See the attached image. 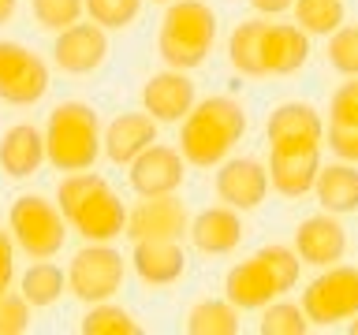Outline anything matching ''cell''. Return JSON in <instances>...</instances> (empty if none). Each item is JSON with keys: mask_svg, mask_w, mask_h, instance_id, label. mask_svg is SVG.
Wrapping results in <instances>:
<instances>
[{"mask_svg": "<svg viewBox=\"0 0 358 335\" xmlns=\"http://www.w3.org/2000/svg\"><path fill=\"white\" fill-rule=\"evenodd\" d=\"M56 205H60L67 228L78 231L86 242H112L127 228V205L94 168L67 172L56 186Z\"/></svg>", "mask_w": 358, "mask_h": 335, "instance_id": "1", "label": "cell"}, {"mask_svg": "<svg viewBox=\"0 0 358 335\" xmlns=\"http://www.w3.org/2000/svg\"><path fill=\"white\" fill-rule=\"evenodd\" d=\"M179 127V153L194 168H217L246 134V108L235 97L194 100Z\"/></svg>", "mask_w": 358, "mask_h": 335, "instance_id": "2", "label": "cell"}, {"mask_svg": "<svg viewBox=\"0 0 358 335\" xmlns=\"http://www.w3.org/2000/svg\"><path fill=\"white\" fill-rule=\"evenodd\" d=\"M299 253L291 246H265L254 257L231 265L224 276V298L235 309H265L273 298L287 295L299 283Z\"/></svg>", "mask_w": 358, "mask_h": 335, "instance_id": "3", "label": "cell"}, {"mask_svg": "<svg viewBox=\"0 0 358 335\" xmlns=\"http://www.w3.org/2000/svg\"><path fill=\"white\" fill-rule=\"evenodd\" d=\"M101 156V116L86 100H64L45 123V161L56 172H86Z\"/></svg>", "mask_w": 358, "mask_h": 335, "instance_id": "4", "label": "cell"}, {"mask_svg": "<svg viewBox=\"0 0 358 335\" xmlns=\"http://www.w3.org/2000/svg\"><path fill=\"white\" fill-rule=\"evenodd\" d=\"M217 41V15L206 0H172L161 19L157 52L176 71H194L209 60Z\"/></svg>", "mask_w": 358, "mask_h": 335, "instance_id": "5", "label": "cell"}, {"mask_svg": "<svg viewBox=\"0 0 358 335\" xmlns=\"http://www.w3.org/2000/svg\"><path fill=\"white\" fill-rule=\"evenodd\" d=\"M8 231L22 253H30L34 261L41 257H56L67 242V220L56 201L41 194H22L11 201L8 212Z\"/></svg>", "mask_w": 358, "mask_h": 335, "instance_id": "6", "label": "cell"}, {"mask_svg": "<svg viewBox=\"0 0 358 335\" xmlns=\"http://www.w3.org/2000/svg\"><path fill=\"white\" fill-rule=\"evenodd\" d=\"M123 276H127V257L120 250H112L108 242H86L67 265V290L78 302L94 306L116 295L123 287Z\"/></svg>", "mask_w": 358, "mask_h": 335, "instance_id": "7", "label": "cell"}, {"mask_svg": "<svg viewBox=\"0 0 358 335\" xmlns=\"http://www.w3.org/2000/svg\"><path fill=\"white\" fill-rule=\"evenodd\" d=\"M302 313L317 328H332L358 313V268L329 265L313 283L302 290Z\"/></svg>", "mask_w": 358, "mask_h": 335, "instance_id": "8", "label": "cell"}, {"mask_svg": "<svg viewBox=\"0 0 358 335\" xmlns=\"http://www.w3.org/2000/svg\"><path fill=\"white\" fill-rule=\"evenodd\" d=\"M49 94V67L19 41H0V100L38 105Z\"/></svg>", "mask_w": 358, "mask_h": 335, "instance_id": "9", "label": "cell"}, {"mask_svg": "<svg viewBox=\"0 0 358 335\" xmlns=\"http://www.w3.org/2000/svg\"><path fill=\"white\" fill-rule=\"evenodd\" d=\"M131 172H127V179H131V190L138 198H161V194H176L179 186H183V168H187V161H183V153L179 149H172V145H150V149H142L134 161L127 164Z\"/></svg>", "mask_w": 358, "mask_h": 335, "instance_id": "10", "label": "cell"}, {"mask_svg": "<svg viewBox=\"0 0 358 335\" xmlns=\"http://www.w3.org/2000/svg\"><path fill=\"white\" fill-rule=\"evenodd\" d=\"M190 228V212L176 194H161V198H142V205H134L127 212V234L131 242L142 239H183Z\"/></svg>", "mask_w": 358, "mask_h": 335, "instance_id": "11", "label": "cell"}, {"mask_svg": "<svg viewBox=\"0 0 358 335\" xmlns=\"http://www.w3.org/2000/svg\"><path fill=\"white\" fill-rule=\"evenodd\" d=\"M52 60L67 75L97 71V67L108 60V34H105V27H97L94 19H90V22H71L67 30L56 34Z\"/></svg>", "mask_w": 358, "mask_h": 335, "instance_id": "12", "label": "cell"}, {"mask_svg": "<svg viewBox=\"0 0 358 335\" xmlns=\"http://www.w3.org/2000/svg\"><path fill=\"white\" fill-rule=\"evenodd\" d=\"M268 194V172L254 156H224L217 164V198L231 209H257Z\"/></svg>", "mask_w": 358, "mask_h": 335, "instance_id": "13", "label": "cell"}, {"mask_svg": "<svg viewBox=\"0 0 358 335\" xmlns=\"http://www.w3.org/2000/svg\"><path fill=\"white\" fill-rule=\"evenodd\" d=\"M321 142H324V123L302 100H287L268 116V149L302 153V149H321Z\"/></svg>", "mask_w": 358, "mask_h": 335, "instance_id": "14", "label": "cell"}, {"mask_svg": "<svg viewBox=\"0 0 358 335\" xmlns=\"http://www.w3.org/2000/svg\"><path fill=\"white\" fill-rule=\"evenodd\" d=\"M194 100H198V94H194L190 75L176 71V67L150 75V82L142 86V108L150 112L157 123H179L190 108H194Z\"/></svg>", "mask_w": 358, "mask_h": 335, "instance_id": "15", "label": "cell"}, {"mask_svg": "<svg viewBox=\"0 0 358 335\" xmlns=\"http://www.w3.org/2000/svg\"><path fill=\"white\" fill-rule=\"evenodd\" d=\"M295 253H299L302 265H313V268H329L336 261H343V253H347L343 223L336 220L332 212L306 216L295 231Z\"/></svg>", "mask_w": 358, "mask_h": 335, "instance_id": "16", "label": "cell"}, {"mask_svg": "<svg viewBox=\"0 0 358 335\" xmlns=\"http://www.w3.org/2000/svg\"><path fill=\"white\" fill-rule=\"evenodd\" d=\"M157 142V119L150 112H123L101 131V153L108 156L112 164L127 168L142 149H150Z\"/></svg>", "mask_w": 358, "mask_h": 335, "instance_id": "17", "label": "cell"}, {"mask_svg": "<svg viewBox=\"0 0 358 335\" xmlns=\"http://www.w3.org/2000/svg\"><path fill=\"white\" fill-rule=\"evenodd\" d=\"M131 268L142 283L150 287H168L187 272V253L176 239H142L131 250Z\"/></svg>", "mask_w": 358, "mask_h": 335, "instance_id": "18", "label": "cell"}, {"mask_svg": "<svg viewBox=\"0 0 358 335\" xmlns=\"http://www.w3.org/2000/svg\"><path fill=\"white\" fill-rule=\"evenodd\" d=\"M310 60V34L295 22H268L262 38V64L265 75H295Z\"/></svg>", "mask_w": 358, "mask_h": 335, "instance_id": "19", "label": "cell"}, {"mask_svg": "<svg viewBox=\"0 0 358 335\" xmlns=\"http://www.w3.org/2000/svg\"><path fill=\"white\" fill-rule=\"evenodd\" d=\"M190 242L198 246L201 253H231L235 246L243 242V220H239V209L231 205H213V209H201L194 220H190Z\"/></svg>", "mask_w": 358, "mask_h": 335, "instance_id": "20", "label": "cell"}, {"mask_svg": "<svg viewBox=\"0 0 358 335\" xmlns=\"http://www.w3.org/2000/svg\"><path fill=\"white\" fill-rule=\"evenodd\" d=\"M268 183L284 198H302L313 190V179L321 172V149H302V153H268Z\"/></svg>", "mask_w": 358, "mask_h": 335, "instance_id": "21", "label": "cell"}, {"mask_svg": "<svg viewBox=\"0 0 358 335\" xmlns=\"http://www.w3.org/2000/svg\"><path fill=\"white\" fill-rule=\"evenodd\" d=\"M45 164V134L34 123H15L0 138V172L8 179H30Z\"/></svg>", "mask_w": 358, "mask_h": 335, "instance_id": "22", "label": "cell"}, {"mask_svg": "<svg viewBox=\"0 0 358 335\" xmlns=\"http://www.w3.org/2000/svg\"><path fill=\"white\" fill-rule=\"evenodd\" d=\"M313 194H317L321 209L332 212V216L358 212V168L347 161L321 168L317 179H313Z\"/></svg>", "mask_w": 358, "mask_h": 335, "instance_id": "23", "label": "cell"}, {"mask_svg": "<svg viewBox=\"0 0 358 335\" xmlns=\"http://www.w3.org/2000/svg\"><path fill=\"white\" fill-rule=\"evenodd\" d=\"M265 27L268 19H246L231 30L228 38V64L235 67L239 75L246 78H262L265 75V64H262V38H265Z\"/></svg>", "mask_w": 358, "mask_h": 335, "instance_id": "24", "label": "cell"}, {"mask_svg": "<svg viewBox=\"0 0 358 335\" xmlns=\"http://www.w3.org/2000/svg\"><path fill=\"white\" fill-rule=\"evenodd\" d=\"M19 295L30 302V309H45L52 306V302H60V295L67 290V272L64 268H56L49 257H41L38 265H30L27 272L19 279Z\"/></svg>", "mask_w": 358, "mask_h": 335, "instance_id": "25", "label": "cell"}, {"mask_svg": "<svg viewBox=\"0 0 358 335\" xmlns=\"http://www.w3.org/2000/svg\"><path fill=\"white\" fill-rule=\"evenodd\" d=\"M190 335H239V309L228 298H206L187 313Z\"/></svg>", "mask_w": 358, "mask_h": 335, "instance_id": "26", "label": "cell"}, {"mask_svg": "<svg viewBox=\"0 0 358 335\" xmlns=\"http://www.w3.org/2000/svg\"><path fill=\"white\" fill-rule=\"evenodd\" d=\"M291 11H295V27L317 38H329L343 27V0H295Z\"/></svg>", "mask_w": 358, "mask_h": 335, "instance_id": "27", "label": "cell"}, {"mask_svg": "<svg viewBox=\"0 0 358 335\" xmlns=\"http://www.w3.org/2000/svg\"><path fill=\"white\" fill-rule=\"evenodd\" d=\"M78 332L83 335H138L142 328H138V320H134L127 309L108 306V302H94V309L83 317Z\"/></svg>", "mask_w": 358, "mask_h": 335, "instance_id": "28", "label": "cell"}, {"mask_svg": "<svg viewBox=\"0 0 358 335\" xmlns=\"http://www.w3.org/2000/svg\"><path fill=\"white\" fill-rule=\"evenodd\" d=\"M310 332V320L302 306L295 302H268L265 306V317H262V335H306Z\"/></svg>", "mask_w": 358, "mask_h": 335, "instance_id": "29", "label": "cell"}, {"mask_svg": "<svg viewBox=\"0 0 358 335\" xmlns=\"http://www.w3.org/2000/svg\"><path fill=\"white\" fill-rule=\"evenodd\" d=\"M86 15L105 30H123L138 19L142 11V0H83Z\"/></svg>", "mask_w": 358, "mask_h": 335, "instance_id": "30", "label": "cell"}, {"mask_svg": "<svg viewBox=\"0 0 358 335\" xmlns=\"http://www.w3.org/2000/svg\"><path fill=\"white\" fill-rule=\"evenodd\" d=\"M30 11H34V19H38V27L41 30H52V34H60L67 30L71 22L83 19V0H30Z\"/></svg>", "mask_w": 358, "mask_h": 335, "instance_id": "31", "label": "cell"}, {"mask_svg": "<svg viewBox=\"0 0 358 335\" xmlns=\"http://www.w3.org/2000/svg\"><path fill=\"white\" fill-rule=\"evenodd\" d=\"M329 64L340 75H358V27H340L329 34Z\"/></svg>", "mask_w": 358, "mask_h": 335, "instance_id": "32", "label": "cell"}, {"mask_svg": "<svg viewBox=\"0 0 358 335\" xmlns=\"http://www.w3.org/2000/svg\"><path fill=\"white\" fill-rule=\"evenodd\" d=\"M30 328V302L22 295H0V335H22Z\"/></svg>", "mask_w": 358, "mask_h": 335, "instance_id": "33", "label": "cell"}, {"mask_svg": "<svg viewBox=\"0 0 358 335\" xmlns=\"http://www.w3.org/2000/svg\"><path fill=\"white\" fill-rule=\"evenodd\" d=\"M329 123H336V127H358V75H355V82H343L332 94Z\"/></svg>", "mask_w": 358, "mask_h": 335, "instance_id": "34", "label": "cell"}, {"mask_svg": "<svg viewBox=\"0 0 358 335\" xmlns=\"http://www.w3.org/2000/svg\"><path fill=\"white\" fill-rule=\"evenodd\" d=\"M329 149L347 164H358V127H336L329 123Z\"/></svg>", "mask_w": 358, "mask_h": 335, "instance_id": "35", "label": "cell"}, {"mask_svg": "<svg viewBox=\"0 0 358 335\" xmlns=\"http://www.w3.org/2000/svg\"><path fill=\"white\" fill-rule=\"evenodd\" d=\"M11 279H15V239L11 231H0V295L11 287Z\"/></svg>", "mask_w": 358, "mask_h": 335, "instance_id": "36", "label": "cell"}, {"mask_svg": "<svg viewBox=\"0 0 358 335\" xmlns=\"http://www.w3.org/2000/svg\"><path fill=\"white\" fill-rule=\"evenodd\" d=\"M254 11H262V15H284V11H291V4L295 0H250Z\"/></svg>", "mask_w": 358, "mask_h": 335, "instance_id": "37", "label": "cell"}, {"mask_svg": "<svg viewBox=\"0 0 358 335\" xmlns=\"http://www.w3.org/2000/svg\"><path fill=\"white\" fill-rule=\"evenodd\" d=\"M11 15H15V0H0V27L11 22Z\"/></svg>", "mask_w": 358, "mask_h": 335, "instance_id": "38", "label": "cell"}, {"mask_svg": "<svg viewBox=\"0 0 358 335\" xmlns=\"http://www.w3.org/2000/svg\"><path fill=\"white\" fill-rule=\"evenodd\" d=\"M347 332H351V335H358V313L351 317V324H347Z\"/></svg>", "mask_w": 358, "mask_h": 335, "instance_id": "39", "label": "cell"}, {"mask_svg": "<svg viewBox=\"0 0 358 335\" xmlns=\"http://www.w3.org/2000/svg\"><path fill=\"white\" fill-rule=\"evenodd\" d=\"M157 4H172V0H157Z\"/></svg>", "mask_w": 358, "mask_h": 335, "instance_id": "40", "label": "cell"}]
</instances>
